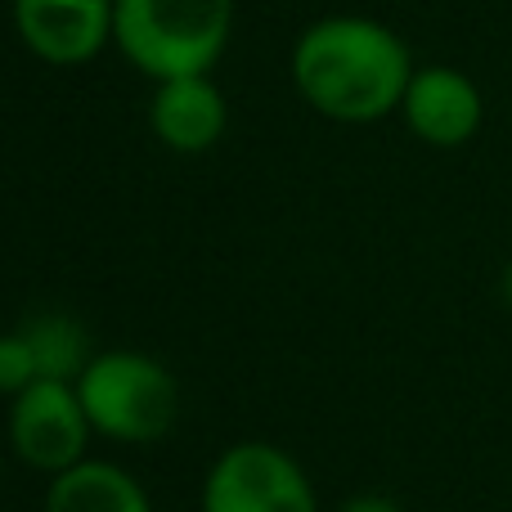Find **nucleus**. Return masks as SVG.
<instances>
[{
  "mask_svg": "<svg viewBox=\"0 0 512 512\" xmlns=\"http://www.w3.org/2000/svg\"><path fill=\"white\" fill-rule=\"evenodd\" d=\"M400 117L432 149H459L481 131L486 104H481V90L468 72L450 68V63H427L409 77Z\"/></svg>",
  "mask_w": 512,
  "mask_h": 512,
  "instance_id": "obj_7",
  "label": "nucleus"
},
{
  "mask_svg": "<svg viewBox=\"0 0 512 512\" xmlns=\"http://www.w3.org/2000/svg\"><path fill=\"white\" fill-rule=\"evenodd\" d=\"M90 418L77 396V382H32L18 391L9 405V445L14 454L36 472H59L77 468L86 459L90 441Z\"/></svg>",
  "mask_w": 512,
  "mask_h": 512,
  "instance_id": "obj_5",
  "label": "nucleus"
},
{
  "mask_svg": "<svg viewBox=\"0 0 512 512\" xmlns=\"http://www.w3.org/2000/svg\"><path fill=\"white\" fill-rule=\"evenodd\" d=\"M77 396L99 436L153 445L171 432L180 409L176 378L144 351H104L77 378Z\"/></svg>",
  "mask_w": 512,
  "mask_h": 512,
  "instance_id": "obj_3",
  "label": "nucleus"
},
{
  "mask_svg": "<svg viewBox=\"0 0 512 512\" xmlns=\"http://www.w3.org/2000/svg\"><path fill=\"white\" fill-rule=\"evenodd\" d=\"M337 512H400V504L387 499V495H355V499H346Z\"/></svg>",
  "mask_w": 512,
  "mask_h": 512,
  "instance_id": "obj_12",
  "label": "nucleus"
},
{
  "mask_svg": "<svg viewBox=\"0 0 512 512\" xmlns=\"http://www.w3.org/2000/svg\"><path fill=\"white\" fill-rule=\"evenodd\" d=\"M149 122L153 135L171 153H207L225 135L230 108H225V95L216 90L212 77H176V81H158Z\"/></svg>",
  "mask_w": 512,
  "mask_h": 512,
  "instance_id": "obj_8",
  "label": "nucleus"
},
{
  "mask_svg": "<svg viewBox=\"0 0 512 512\" xmlns=\"http://www.w3.org/2000/svg\"><path fill=\"white\" fill-rule=\"evenodd\" d=\"M23 337L36 355V373H41V382H77L81 373H86V364L95 360L81 319L63 315V310L32 315L23 324Z\"/></svg>",
  "mask_w": 512,
  "mask_h": 512,
  "instance_id": "obj_10",
  "label": "nucleus"
},
{
  "mask_svg": "<svg viewBox=\"0 0 512 512\" xmlns=\"http://www.w3.org/2000/svg\"><path fill=\"white\" fill-rule=\"evenodd\" d=\"M499 292H504V301H508V306H512V265H508V270H504V283H499Z\"/></svg>",
  "mask_w": 512,
  "mask_h": 512,
  "instance_id": "obj_13",
  "label": "nucleus"
},
{
  "mask_svg": "<svg viewBox=\"0 0 512 512\" xmlns=\"http://www.w3.org/2000/svg\"><path fill=\"white\" fill-rule=\"evenodd\" d=\"M32 382H41V373H36V355H32V346H27L23 328H18V333H0V391L18 396V391H27Z\"/></svg>",
  "mask_w": 512,
  "mask_h": 512,
  "instance_id": "obj_11",
  "label": "nucleus"
},
{
  "mask_svg": "<svg viewBox=\"0 0 512 512\" xmlns=\"http://www.w3.org/2000/svg\"><path fill=\"white\" fill-rule=\"evenodd\" d=\"M45 512H153L144 486L126 468L104 459H81L77 468L50 477Z\"/></svg>",
  "mask_w": 512,
  "mask_h": 512,
  "instance_id": "obj_9",
  "label": "nucleus"
},
{
  "mask_svg": "<svg viewBox=\"0 0 512 512\" xmlns=\"http://www.w3.org/2000/svg\"><path fill=\"white\" fill-rule=\"evenodd\" d=\"M414 59L387 23L333 14L310 23L292 45V81L328 122L369 126L405 104Z\"/></svg>",
  "mask_w": 512,
  "mask_h": 512,
  "instance_id": "obj_1",
  "label": "nucleus"
},
{
  "mask_svg": "<svg viewBox=\"0 0 512 512\" xmlns=\"http://www.w3.org/2000/svg\"><path fill=\"white\" fill-rule=\"evenodd\" d=\"M234 0H117L113 45L153 81L207 77L230 45Z\"/></svg>",
  "mask_w": 512,
  "mask_h": 512,
  "instance_id": "obj_2",
  "label": "nucleus"
},
{
  "mask_svg": "<svg viewBox=\"0 0 512 512\" xmlns=\"http://www.w3.org/2000/svg\"><path fill=\"white\" fill-rule=\"evenodd\" d=\"M117 0H14V32L41 63L77 68L113 41Z\"/></svg>",
  "mask_w": 512,
  "mask_h": 512,
  "instance_id": "obj_6",
  "label": "nucleus"
},
{
  "mask_svg": "<svg viewBox=\"0 0 512 512\" xmlns=\"http://www.w3.org/2000/svg\"><path fill=\"white\" fill-rule=\"evenodd\" d=\"M203 512H319V504L292 454L265 441H243L212 463L203 481Z\"/></svg>",
  "mask_w": 512,
  "mask_h": 512,
  "instance_id": "obj_4",
  "label": "nucleus"
}]
</instances>
